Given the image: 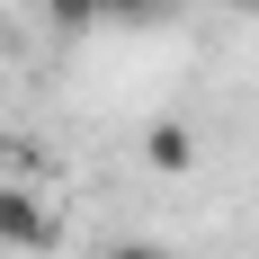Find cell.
I'll use <instances>...</instances> for the list:
<instances>
[{"label":"cell","mask_w":259,"mask_h":259,"mask_svg":"<svg viewBox=\"0 0 259 259\" xmlns=\"http://www.w3.org/2000/svg\"><path fill=\"white\" fill-rule=\"evenodd\" d=\"M99 9H107L116 27H143V18H161V9H179V0H99Z\"/></svg>","instance_id":"5b68a950"},{"label":"cell","mask_w":259,"mask_h":259,"mask_svg":"<svg viewBox=\"0 0 259 259\" xmlns=\"http://www.w3.org/2000/svg\"><path fill=\"white\" fill-rule=\"evenodd\" d=\"M214 9H241V18H250V9H259V0H214Z\"/></svg>","instance_id":"52a82bcc"},{"label":"cell","mask_w":259,"mask_h":259,"mask_svg":"<svg viewBox=\"0 0 259 259\" xmlns=\"http://www.w3.org/2000/svg\"><path fill=\"white\" fill-rule=\"evenodd\" d=\"M143 170H161V179L197 170V125H179V116H152V125H143Z\"/></svg>","instance_id":"7a4b0ae2"},{"label":"cell","mask_w":259,"mask_h":259,"mask_svg":"<svg viewBox=\"0 0 259 259\" xmlns=\"http://www.w3.org/2000/svg\"><path fill=\"white\" fill-rule=\"evenodd\" d=\"M99 259H170V250H161V241H107Z\"/></svg>","instance_id":"8992f818"},{"label":"cell","mask_w":259,"mask_h":259,"mask_svg":"<svg viewBox=\"0 0 259 259\" xmlns=\"http://www.w3.org/2000/svg\"><path fill=\"white\" fill-rule=\"evenodd\" d=\"M45 9H54V27H63V36H80V27H99V18H107L99 0H45Z\"/></svg>","instance_id":"277c9868"},{"label":"cell","mask_w":259,"mask_h":259,"mask_svg":"<svg viewBox=\"0 0 259 259\" xmlns=\"http://www.w3.org/2000/svg\"><path fill=\"white\" fill-rule=\"evenodd\" d=\"M0 250H54V206L27 179H0Z\"/></svg>","instance_id":"6da1fadb"},{"label":"cell","mask_w":259,"mask_h":259,"mask_svg":"<svg viewBox=\"0 0 259 259\" xmlns=\"http://www.w3.org/2000/svg\"><path fill=\"white\" fill-rule=\"evenodd\" d=\"M45 170V143H0V179H36Z\"/></svg>","instance_id":"3957f363"}]
</instances>
